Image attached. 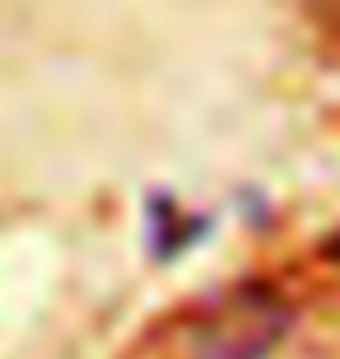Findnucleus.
Returning <instances> with one entry per match:
<instances>
[{
    "label": "nucleus",
    "instance_id": "obj_1",
    "mask_svg": "<svg viewBox=\"0 0 340 359\" xmlns=\"http://www.w3.org/2000/svg\"><path fill=\"white\" fill-rule=\"evenodd\" d=\"M289 327V308L261 285L233 290L205 313L196 332L200 359H266Z\"/></svg>",
    "mask_w": 340,
    "mask_h": 359
}]
</instances>
